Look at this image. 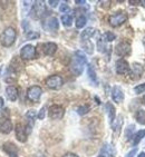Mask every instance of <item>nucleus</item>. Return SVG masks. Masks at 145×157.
<instances>
[{
    "label": "nucleus",
    "mask_w": 145,
    "mask_h": 157,
    "mask_svg": "<svg viewBox=\"0 0 145 157\" xmlns=\"http://www.w3.org/2000/svg\"><path fill=\"white\" fill-rule=\"evenodd\" d=\"M44 27H45L47 30L57 31L58 28H59V21H58V19L56 18V17H49V18L45 21Z\"/></svg>",
    "instance_id": "2eb2a0df"
},
{
    "label": "nucleus",
    "mask_w": 145,
    "mask_h": 157,
    "mask_svg": "<svg viewBox=\"0 0 145 157\" xmlns=\"http://www.w3.org/2000/svg\"><path fill=\"white\" fill-rule=\"evenodd\" d=\"M125 21H127V15H126V12H124V11H117L116 13L112 15L108 18L109 25L114 28L122 26Z\"/></svg>",
    "instance_id": "20e7f679"
},
{
    "label": "nucleus",
    "mask_w": 145,
    "mask_h": 157,
    "mask_svg": "<svg viewBox=\"0 0 145 157\" xmlns=\"http://www.w3.org/2000/svg\"><path fill=\"white\" fill-rule=\"evenodd\" d=\"M31 128L33 127L28 126L27 124L24 125V124H17L15 127V135H16V138L17 140L20 143H26L28 139V135L31 133Z\"/></svg>",
    "instance_id": "7ed1b4c3"
},
{
    "label": "nucleus",
    "mask_w": 145,
    "mask_h": 157,
    "mask_svg": "<svg viewBox=\"0 0 145 157\" xmlns=\"http://www.w3.org/2000/svg\"><path fill=\"white\" fill-rule=\"evenodd\" d=\"M63 157H78V155L74 154V153H66Z\"/></svg>",
    "instance_id": "58836bf2"
},
{
    "label": "nucleus",
    "mask_w": 145,
    "mask_h": 157,
    "mask_svg": "<svg viewBox=\"0 0 145 157\" xmlns=\"http://www.w3.org/2000/svg\"><path fill=\"white\" fill-rule=\"evenodd\" d=\"M40 37L39 33H37V31H29V33H26V38L28 40H35V39H38Z\"/></svg>",
    "instance_id": "473e14b6"
},
{
    "label": "nucleus",
    "mask_w": 145,
    "mask_h": 157,
    "mask_svg": "<svg viewBox=\"0 0 145 157\" xmlns=\"http://www.w3.org/2000/svg\"><path fill=\"white\" fill-rule=\"evenodd\" d=\"M31 17L33 18H40L44 16V13L46 12V7L44 1H36L33 3V9H31Z\"/></svg>",
    "instance_id": "f8f14e48"
},
{
    "label": "nucleus",
    "mask_w": 145,
    "mask_h": 157,
    "mask_svg": "<svg viewBox=\"0 0 145 157\" xmlns=\"http://www.w3.org/2000/svg\"><path fill=\"white\" fill-rule=\"evenodd\" d=\"M145 137V129L139 130L137 133L133 136V146H137L141 143L143 138Z\"/></svg>",
    "instance_id": "4be33fe9"
},
{
    "label": "nucleus",
    "mask_w": 145,
    "mask_h": 157,
    "mask_svg": "<svg viewBox=\"0 0 145 157\" xmlns=\"http://www.w3.org/2000/svg\"><path fill=\"white\" fill-rule=\"evenodd\" d=\"M46 85H47V87L50 88V89L57 90V89L63 87L64 79H63V77L59 75H52L46 79Z\"/></svg>",
    "instance_id": "0eeeda50"
},
{
    "label": "nucleus",
    "mask_w": 145,
    "mask_h": 157,
    "mask_svg": "<svg viewBox=\"0 0 145 157\" xmlns=\"http://www.w3.org/2000/svg\"><path fill=\"white\" fill-rule=\"evenodd\" d=\"M6 96L10 101H16L18 99V89L15 86H8L6 88Z\"/></svg>",
    "instance_id": "a211bd4d"
},
{
    "label": "nucleus",
    "mask_w": 145,
    "mask_h": 157,
    "mask_svg": "<svg viewBox=\"0 0 145 157\" xmlns=\"http://www.w3.org/2000/svg\"><path fill=\"white\" fill-rule=\"evenodd\" d=\"M131 5H141V1L139 0H130Z\"/></svg>",
    "instance_id": "ea45409f"
},
{
    "label": "nucleus",
    "mask_w": 145,
    "mask_h": 157,
    "mask_svg": "<svg viewBox=\"0 0 145 157\" xmlns=\"http://www.w3.org/2000/svg\"><path fill=\"white\" fill-rule=\"evenodd\" d=\"M122 124H123V116H118L117 119H115L114 123L112 124L113 130H115V132H120L122 128Z\"/></svg>",
    "instance_id": "a878e982"
},
{
    "label": "nucleus",
    "mask_w": 145,
    "mask_h": 157,
    "mask_svg": "<svg viewBox=\"0 0 145 157\" xmlns=\"http://www.w3.org/2000/svg\"><path fill=\"white\" fill-rule=\"evenodd\" d=\"M41 95H42V88L40 86L33 85V86H31V87H29L27 89V98L30 101H33V103L39 101Z\"/></svg>",
    "instance_id": "6e6552de"
},
{
    "label": "nucleus",
    "mask_w": 145,
    "mask_h": 157,
    "mask_svg": "<svg viewBox=\"0 0 145 157\" xmlns=\"http://www.w3.org/2000/svg\"><path fill=\"white\" fill-rule=\"evenodd\" d=\"M135 119L139 125H145V110L144 109H139V110L136 112Z\"/></svg>",
    "instance_id": "5701e85b"
},
{
    "label": "nucleus",
    "mask_w": 145,
    "mask_h": 157,
    "mask_svg": "<svg viewBox=\"0 0 145 157\" xmlns=\"http://www.w3.org/2000/svg\"><path fill=\"white\" fill-rule=\"evenodd\" d=\"M14 129V125L9 117L5 115H0V133L10 134Z\"/></svg>",
    "instance_id": "9d476101"
},
{
    "label": "nucleus",
    "mask_w": 145,
    "mask_h": 157,
    "mask_svg": "<svg viewBox=\"0 0 145 157\" xmlns=\"http://www.w3.org/2000/svg\"><path fill=\"white\" fill-rule=\"evenodd\" d=\"M89 110H91V107L88 105H82L77 108V114H78L79 116H84V115H86Z\"/></svg>",
    "instance_id": "c85d7f7f"
},
{
    "label": "nucleus",
    "mask_w": 145,
    "mask_h": 157,
    "mask_svg": "<svg viewBox=\"0 0 145 157\" xmlns=\"http://www.w3.org/2000/svg\"><path fill=\"white\" fill-rule=\"evenodd\" d=\"M115 69H116V73L118 75H126V74L131 73V67L130 63H127L125 59H118L115 63Z\"/></svg>",
    "instance_id": "9b49d317"
},
{
    "label": "nucleus",
    "mask_w": 145,
    "mask_h": 157,
    "mask_svg": "<svg viewBox=\"0 0 145 157\" xmlns=\"http://www.w3.org/2000/svg\"><path fill=\"white\" fill-rule=\"evenodd\" d=\"M83 48H84V50L87 52V54H93V52H94V45L89 40L83 41Z\"/></svg>",
    "instance_id": "cd10ccee"
},
{
    "label": "nucleus",
    "mask_w": 145,
    "mask_h": 157,
    "mask_svg": "<svg viewBox=\"0 0 145 157\" xmlns=\"http://www.w3.org/2000/svg\"><path fill=\"white\" fill-rule=\"evenodd\" d=\"M132 69H133V74L134 75H137V78L139 77H142V74H143V68L142 66L137 63H134L132 65Z\"/></svg>",
    "instance_id": "bb28decb"
},
{
    "label": "nucleus",
    "mask_w": 145,
    "mask_h": 157,
    "mask_svg": "<svg viewBox=\"0 0 145 157\" xmlns=\"http://www.w3.org/2000/svg\"><path fill=\"white\" fill-rule=\"evenodd\" d=\"M141 5H142L143 7H145V0H142V1H141Z\"/></svg>",
    "instance_id": "c03bdc74"
},
{
    "label": "nucleus",
    "mask_w": 145,
    "mask_h": 157,
    "mask_svg": "<svg viewBox=\"0 0 145 157\" xmlns=\"http://www.w3.org/2000/svg\"><path fill=\"white\" fill-rule=\"evenodd\" d=\"M142 101H143V104H144V105H145V96H144V97H143V99H142Z\"/></svg>",
    "instance_id": "a18cd8bd"
},
{
    "label": "nucleus",
    "mask_w": 145,
    "mask_h": 157,
    "mask_svg": "<svg viewBox=\"0 0 145 157\" xmlns=\"http://www.w3.org/2000/svg\"><path fill=\"white\" fill-rule=\"evenodd\" d=\"M45 116H46V107H42L39 110V113L37 114V118H38V119H44Z\"/></svg>",
    "instance_id": "c9c22d12"
},
{
    "label": "nucleus",
    "mask_w": 145,
    "mask_h": 157,
    "mask_svg": "<svg viewBox=\"0 0 145 157\" xmlns=\"http://www.w3.org/2000/svg\"><path fill=\"white\" fill-rule=\"evenodd\" d=\"M97 48H98V52H106V41L103 39V37H100L98 41H97Z\"/></svg>",
    "instance_id": "c756f323"
},
{
    "label": "nucleus",
    "mask_w": 145,
    "mask_h": 157,
    "mask_svg": "<svg viewBox=\"0 0 145 157\" xmlns=\"http://www.w3.org/2000/svg\"><path fill=\"white\" fill-rule=\"evenodd\" d=\"M134 93H135V94H142V93H145V82L144 84L135 86V87H134Z\"/></svg>",
    "instance_id": "72a5a7b5"
},
{
    "label": "nucleus",
    "mask_w": 145,
    "mask_h": 157,
    "mask_svg": "<svg viewBox=\"0 0 145 157\" xmlns=\"http://www.w3.org/2000/svg\"><path fill=\"white\" fill-rule=\"evenodd\" d=\"M135 130V125H130L127 127L126 130H125V137H126L127 140H130L131 137L133 138V132Z\"/></svg>",
    "instance_id": "7c9ffc66"
},
{
    "label": "nucleus",
    "mask_w": 145,
    "mask_h": 157,
    "mask_svg": "<svg viewBox=\"0 0 145 157\" xmlns=\"http://www.w3.org/2000/svg\"><path fill=\"white\" fill-rule=\"evenodd\" d=\"M95 29H94L93 27H88L86 28L85 30H83V33H80V39L83 40V41H86V40H89V38H92V37L94 36V33H95Z\"/></svg>",
    "instance_id": "6ab92c4d"
},
{
    "label": "nucleus",
    "mask_w": 145,
    "mask_h": 157,
    "mask_svg": "<svg viewBox=\"0 0 145 157\" xmlns=\"http://www.w3.org/2000/svg\"><path fill=\"white\" fill-rule=\"evenodd\" d=\"M16 38H17V31H16L15 28L12 27H7L3 33H1V37H0V42L3 47H11L16 41Z\"/></svg>",
    "instance_id": "f03ea898"
},
{
    "label": "nucleus",
    "mask_w": 145,
    "mask_h": 157,
    "mask_svg": "<svg viewBox=\"0 0 145 157\" xmlns=\"http://www.w3.org/2000/svg\"><path fill=\"white\" fill-rule=\"evenodd\" d=\"M143 42H144V45H145V37H144V39H143Z\"/></svg>",
    "instance_id": "49530a36"
},
{
    "label": "nucleus",
    "mask_w": 145,
    "mask_h": 157,
    "mask_svg": "<svg viewBox=\"0 0 145 157\" xmlns=\"http://www.w3.org/2000/svg\"><path fill=\"white\" fill-rule=\"evenodd\" d=\"M2 151L6 153L9 157H18L19 154V148L17 147L16 144L12 142H6L3 143L2 145Z\"/></svg>",
    "instance_id": "ddd939ff"
},
{
    "label": "nucleus",
    "mask_w": 145,
    "mask_h": 157,
    "mask_svg": "<svg viewBox=\"0 0 145 157\" xmlns=\"http://www.w3.org/2000/svg\"><path fill=\"white\" fill-rule=\"evenodd\" d=\"M86 22H87V19H86V17H85L84 15L78 16V17H77V19H76V21H75L76 28H78V29H82V28L85 27Z\"/></svg>",
    "instance_id": "393cba45"
},
{
    "label": "nucleus",
    "mask_w": 145,
    "mask_h": 157,
    "mask_svg": "<svg viewBox=\"0 0 145 157\" xmlns=\"http://www.w3.org/2000/svg\"><path fill=\"white\" fill-rule=\"evenodd\" d=\"M132 48H131V44L127 41H121L118 42L116 47H115V54L121 57H126L130 56Z\"/></svg>",
    "instance_id": "1a4fd4ad"
},
{
    "label": "nucleus",
    "mask_w": 145,
    "mask_h": 157,
    "mask_svg": "<svg viewBox=\"0 0 145 157\" xmlns=\"http://www.w3.org/2000/svg\"><path fill=\"white\" fill-rule=\"evenodd\" d=\"M61 22H63V25L65 26V27H70L72 25V21H74V19H72V16H70L69 13H67V15H63L61 18Z\"/></svg>",
    "instance_id": "b1692460"
},
{
    "label": "nucleus",
    "mask_w": 145,
    "mask_h": 157,
    "mask_svg": "<svg viewBox=\"0 0 145 157\" xmlns=\"http://www.w3.org/2000/svg\"><path fill=\"white\" fill-rule=\"evenodd\" d=\"M125 98V95H124V91L122 89L120 86H114L112 88V99L114 100L115 103H122Z\"/></svg>",
    "instance_id": "4468645a"
},
{
    "label": "nucleus",
    "mask_w": 145,
    "mask_h": 157,
    "mask_svg": "<svg viewBox=\"0 0 145 157\" xmlns=\"http://www.w3.org/2000/svg\"><path fill=\"white\" fill-rule=\"evenodd\" d=\"M137 157H145V153L144 151H141V153L137 155Z\"/></svg>",
    "instance_id": "37998d69"
},
{
    "label": "nucleus",
    "mask_w": 145,
    "mask_h": 157,
    "mask_svg": "<svg viewBox=\"0 0 145 157\" xmlns=\"http://www.w3.org/2000/svg\"><path fill=\"white\" fill-rule=\"evenodd\" d=\"M3 105H5V100H3V98H2V97H0V110H1V109H2Z\"/></svg>",
    "instance_id": "a19ab883"
},
{
    "label": "nucleus",
    "mask_w": 145,
    "mask_h": 157,
    "mask_svg": "<svg viewBox=\"0 0 145 157\" xmlns=\"http://www.w3.org/2000/svg\"><path fill=\"white\" fill-rule=\"evenodd\" d=\"M59 10H61V12H64V13H66V15H67V12L70 11V8L66 2H63L61 5V8H59Z\"/></svg>",
    "instance_id": "f704fd0d"
},
{
    "label": "nucleus",
    "mask_w": 145,
    "mask_h": 157,
    "mask_svg": "<svg viewBox=\"0 0 145 157\" xmlns=\"http://www.w3.org/2000/svg\"><path fill=\"white\" fill-rule=\"evenodd\" d=\"M105 110H106V113H107V115H108L111 124H113L114 121L116 119V108H115L112 103L107 101V103L105 104Z\"/></svg>",
    "instance_id": "f3484780"
},
{
    "label": "nucleus",
    "mask_w": 145,
    "mask_h": 157,
    "mask_svg": "<svg viewBox=\"0 0 145 157\" xmlns=\"http://www.w3.org/2000/svg\"><path fill=\"white\" fill-rule=\"evenodd\" d=\"M87 74H88V77L89 79L92 80V82H94V85H98V79H97V76L96 73H95V70H94L93 66L92 65H88L87 67Z\"/></svg>",
    "instance_id": "412c9836"
},
{
    "label": "nucleus",
    "mask_w": 145,
    "mask_h": 157,
    "mask_svg": "<svg viewBox=\"0 0 145 157\" xmlns=\"http://www.w3.org/2000/svg\"><path fill=\"white\" fill-rule=\"evenodd\" d=\"M76 3L77 5H84V3H86V1L85 0H76Z\"/></svg>",
    "instance_id": "79ce46f5"
},
{
    "label": "nucleus",
    "mask_w": 145,
    "mask_h": 157,
    "mask_svg": "<svg viewBox=\"0 0 145 157\" xmlns=\"http://www.w3.org/2000/svg\"><path fill=\"white\" fill-rule=\"evenodd\" d=\"M57 45L55 42H46L42 45V52L46 56H54L55 52H57Z\"/></svg>",
    "instance_id": "dca6fc26"
},
{
    "label": "nucleus",
    "mask_w": 145,
    "mask_h": 157,
    "mask_svg": "<svg viewBox=\"0 0 145 157\" xmlns=\"http://www.w3.org/2000/svg\"><path fill=\"white\" fill-rule=\"evenodd\" d=\"M26 119H27V125L33 127L35 124V119H36V112L33 109H30L26 113Z\"/></svg>",
    "instance_id": "aec40b11"
},
{
    "label": "nucleus",
    "mask_w": 145,
    "mask_h": 157,
    "mask_svg": "<svg viewBox=\"0 0 145 157\" xmlns=\"http://www.w3.org/2000/svg\"><path fill=\"white\" fill-rule=\"evenodd\" d=\"M37 57V50L36 47L30 44L25 45L20 50V58L24 60H30Z\"/></svg>",
    "instance_id": "39448f33"
},
{
    "label": "nucleus",
    "mask_w": 145,
    "mask_h": 157,
    "mask_svg": "<svg viewBox=\"0 0 145 157\" xmlns=\"http://www.w3.org/2000/svg\"><path fill=\"white\" fill-rule=\"evenodd\" d=\"M48 3H49V6H52L53 8H55V7H57V5L59 3V1H58V0H49Z\"/></svg>",
    "instance_id": "4c0bfd02"
},
{
    "label": "nucleus",
    "mask_w": 145,
    "mask_h": 157,
    "mask_svg": "<svg viewBox=\"0 0 145 157\" xmlns=\"http://www.w3.org/2000/svg\"><path fill=\"white\" fill-rule=\"evenodd\" d=\"M136 154H137V148L135 147V148H133V149H132V151H131L130 153H128V154H127L125 157H134Z\"/></svg>",
    "instance_id": "e433bc0d"
},
{
    "label": "nucleus",
    "mask_w": 145,
    "mask_h": 157,
    "mask_svg": "<svg viewBox=\"0 0 145 157\" xmlns=\"http://www.w3.org/2000/svg\"><path fill=\"white\" fill-rule=\"evenodd\" d=\"M116 38V36H115L114 33H111V31H106L105 33L103 35V39L105 40L106 42H111L113 41V40Z\"/></svg>",
    "instance_id": "2f4dec72"
},
{
    "label": "nucleus",
    "mask_w": 145,
    "mask_h": 157,
    "mask_svg": "<svg viewBox=\"0 0 145 157\" xmlns=\"http://www.w3.org/2000/svg\"><path fill=\"white\" fill-rule=\"evenodd\" d=\"M65 115V109H64L63 106L61 105H52L48 108V117L50 119H54V121H58V119H61Z\"/></svg>",
    "instance_id": "423d86ee"
},
{
    "label": "nucleus",
    "mask_w": 145,
    "mask_h": 157,
    "mask_svg": "<svg viewBox=\"0 0 145 157\" xmlns=\"http://www.w3.org/2000/svg\"><path fill=\"white\" fill-rule=\"evenodd\" d=\"M87 63V57L82 50H77L74 54L69 67L72 73L75 76H80L84 71V66Z\"/></svg>",
    "instance_id": "f257e3e1"
}]
</instances>
